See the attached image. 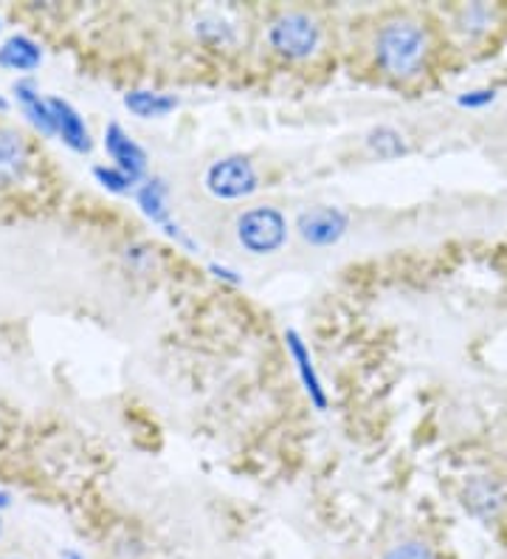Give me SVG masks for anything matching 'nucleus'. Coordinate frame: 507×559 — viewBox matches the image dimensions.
Here are the masks:
<instances>
[{"label":"nucleus","mask_w":507,"mask_h":559,"mask_svg":"<svg viewBox=\"0 0 507 559\" xmlns=\"http://www.w3.org/2000/svg\"><path fill=\"white\" fill-rule=\"evenodd\" d=\"M505 495H502L499 484L491 478H473L466 486V509L482 520H491L499 514Z\"/></svg>","instance_id":"nucleus-12"},{"label":"nucleus","mask_w":507,"mask_h":559,"mask_svg":"<svg viewBox=\"0 0 507 559\" xmlns=\"http://www.w3.org/2000/svg\"><path fill=\"white\" fill-rule=\"evenodd\" d=\"M94 178L99 181L101 187H105V190L119 192V195H124V192H133L135 185H138V178H133L130 173L119 170L116 164H110V167H105V164H96Z\"/></svg>","instance_id":"nucleus-16"},{"label":"nucleus","mask_w":507,"mask_h":559,"mask_svg":"<svg viewBox=\"0 0 507 559\" xmlns=\"http://www.w3.org/2000/svg\"><path fill=\"white\" fill-rule=\"evenodd\" d=\"M167 181L164 178H144V185L135 190V201L142 206V212L147 215L153 224H169V206H167Z\"/></svg>","instance_id":"nucleus-14"},{"label":"nucleus","mask_w":507,"mask_h":559,"mask_svg":"<svg viewBox=\"0 0 507 559\" xmlns=\"http://www.w3.org/2000/svg\"><path fill=\"white\" fill-rule=\"evenodd\" d=\"M28 170L26 139L12 128H0V187L17 185Z\"/></svg>","instance_id":"nucleus-8"},{"label":"nucleus","mask_w":507,"mask_h":559,"mask_svg":"<svg viewBox=\"0 0 507 559\" xmlns=\"http://www.w3.org/2000/svg\"><path fill=\"white\" fill-rule=\"evenodd\" d=\"M384 559H437L423 539H403L384 554Z\"/></svg>","instance_id":"nucleus-17"},{"label":"nucleus","mask_w":507,"mask_h":559,"mask_svg":"<svg viewBox=\"0 0 507 559\" xmlns=\"http://www.w3.org/2000/svg\"><path fill=\"white\" fill-rule=\"evenodd\" d=\"M105 151H108V156L113 158L119 170L130 173V176L142 181L144 173H147V153L135 139H130V133L119 122H110L108 130H105Z\"/></svg>","instance_id":"nucleus-6"},{"label":"nucleus","mask_w":507,"mask_h":559,"mask_svg":"<svg viewBox=\"0 0 507 559\" xmlns=\"http://www.w3.org/2000/svg\"><path fill=\"white\" fill-rule=\"evenodd\" d=\"M7 108H9V103L3 99V96H0V110H7Z\"/></svg>","instance_id":"nucleus-22"},{"label":"nucleus","mask_w":507,"mask_h":559,"mask_svg":"<svg viewBox=\"0 0 507 559\" xmlns=\"http://www.w3.org/2000/svg\"><path fill=\"white\" fill-rule=\"evenodd\" d=\"M62 559H82V557L76 551H65V554H62Z\"/></svg>","instance_id":"nucleus-21"},{"label":"nucleus","mask_w":507,"mask_h":559,"mask_svg":"<svg viewBox=\"0 0 507 559\" xmlns=\"http://www.w3.org/2000/svg\"><path fill=\"white\" fill-rule=\"evenodd\" d=\"M268 43L285 60H307L322 43V28L307 12H285L270 23Z\"/></svg>","instance_id":"nucleus-3"},{"label":"nucleus","mask_w":507,"mask_h":559,"mask_svg":"<svg viewBox=\"0 0 507 559\" xmlns=\"http://www.w3.org/2000/svg\"><path fill=\"white\" fill-rule=\"evenodd\" d=\"M0 559H12V557H0Z\"/></svg>","instance_id":"nucleus-24"},{"label":"nucleus","mask_w":507,"mask_h":559,"mask_svg":"<svg viewBox=\"0 0 507 559\" xmlns=\"http://www.w3.org/2000/svg\"><path fill=\"white\" fill-rule=\"evenodd\" d=\"M0 532H3V523H0Z\"/></svg>","instance_id":"nucleus-23"},{"label":"nucleus","mask_w":507,"mask_h":559,"mask_svg":"<svg viewBox=\"0 0 507 559\" xmlns=\"http://www.w3.org/2000/svg\"><path fill=\"white\" fill-rule=\"evenodd\" d=\"M237 243L249 254H277L288 243V221L277 206H251L234 224Z\"/></svg>","instance_id":"nucleus-2"},{"label":"nucleus","mask_w":507,"mask_h":559,"mask_svg":"<svg viewBox=\"0 0 507 559\" xmlns=\"http://www.w3.org/2000/svg\"><path fill=\"white\" fill-rule=\"evenodd\" d=\"M124 108L138 119H161L178 108V99L172 94H158V91H130L124 94Z\"/></svg>","instance_id":"nucleus-13"},{"label":"nucleus","mask_w":507,"mask_h":559,"mask_svg":"<svg viewBox=\"0 0 507 559\" xmlns=\"http://www.w3.org/2000/svg\"><path fill=\"white\" fill-rule=\"evenodd\" d=\"M257 170H254V164L243 156H226L206 170V190H209L215 199H245L251 192H257Z\"/></svg>","instance_id":"nucleus-4"},{"label":"nucleus","mask_w":507,"mask_h":559,"mask_svg":"<svg viewBox=\"0 0 507 559\" xmlns=\"http://www.w3.org/2000/svg\"><path fill=\"white\" fill-rule=\"evenodd\" d=\"M366 147H370L372 156H378L381 162H395V158L406 156L409 147H406V139L400 130L389 128V124H378L366 133Z\"/></svg>","instance_id":"nucleus-15"},{"label":"nucleus","mask_w":507,"mask_h":559,"mask_svg":"<svg viewBox=\"0 0 507 559\" xmlns=\"http://www.w3.org/2000/svg\"><path fill=\"white\" fill-rule=\"evenodd\" d=\"M14 99H17V105L23 108V114H26L28 122L40 130L43 136H57L55 117H51V105H48V99H43L40 96L37 82L34 80L14 82Z\"/></svg>","instance_id":"nucleus-10"},{"label":"nucleus","mask_w":507,"mask_h":559,"mask_svg":"<svg viewBox=\"0 0 507 559\" xmlns=\"http://www.w3.org/2000/svg\"><path fill=\"white\" fill-rule=\"evenodd\" d=\"M494 99H496L494 88H476V91H468V94H460L457 105H460V108H487Z\"/></svg>","instance_id":"nucleus-18"},{"label":"nucleus","mask_w":507,"mask_h":559,"mask_svg":"<svg viewBox=\"0 0 507 559\" xmlns=\"http://www.w3.org/2000/svg\"><path fill=\"white\" fill-rule=\"evenodd\" d=\"M428 37L426 26L412 17H395L386 21L375 35V60L384 74L395 80H409L418 74L426 62Z\"/></svg>","instance_id":"nucleus-1"},{"label":"nucleus","mask_w":507,"mask_h":559,"mask_svg":"<svg viewBox=\"0 0 507 559\" xmlns=\"http://www.w3.org/2000/svg\"><path fill=\"white\" fill-rule=\"evenodd\" d=\"M209 272L215 274L217 280H229V283H234V286H237V283H243V280L237 277V274L231 272V269H226V266H217V263H212V266H209Z\"/></svg>","instance_id":"nucleus-19"},{"label":"nucleus","mask_w":507,"mask_h":559,"mask_svg":"<svg viewBox=\"0 0 507 559\" xmlns=\"http://www.w3.org/2000/svg\"><path fill=\"white\" fill-rule=\"evenodd\" d=\"M43 62V48L26 35H12L0 46V69L34 71Z\"/></svg>","instance_id":"nucleus-11"},{"label":"nucleus","mask_w":507,"mask_h":559,"mask_svg":"<svg viewBox=\"0 0 507 559\" xmlns=\"http://www.w3.org/2000/svg\"><path fill=\"white\" fill-rule=\"evenodd\" d=\"M48 105H51L57 136H60L74 153H90L94 142H90V130L88 124H85V119L80 117V110L71 103H65V99H60V96H51Z\"/></svg>","instance_id":"nucleus-7"},{"label":"nucleus","mask_w":507,"mask_h":559,"mask_svg":"<svg viewBox=\"0 0 507 559\" xmlns=\"http://www.w3.org/2000/svg\"><path fill=\"white\" fill-rule=\"evenodd\" d=\"M285 342H288V350H291L293 361H297V370L302 376V384L307 390V396H311L313 407L316 409H327V393L322 388V379L316 373V365H313L311 348L304 345L302 336L297 331H285Z\"/></svg>","instance_id":"nucleus-9"},{"label":"nucleus","mask_w":507,"mask_h":559,"mask_svg":"<svg viewBox=\"0 0 507 559\" xmlns=\"http://www.w3.org/2000/svg\"><path fill=\"white\" fill-rule=\"evenodd\" d=\"M9 503H12V500H9V495H7V491H0V509H7Z\"/></svg>","instance_id":"nucleus-20"},{"label":"nucleus","mask_w":507,"mask_h":559,"mask_svg":"<svg viewBox=\"0 0 507 559\" xmlns=\"http://www.w3.org/2000/svg\"><path fill=\"white\" fill-rule=\"evenodd\" d=\"M350 218L338 206H313L304 210L297 221V233L304 243L311 246H333L345 238Z\"/></svg>","instance_id":"nucleus-5"}]
</instances>
